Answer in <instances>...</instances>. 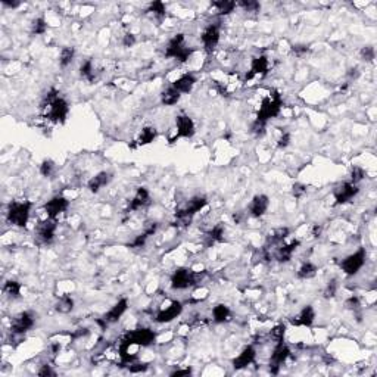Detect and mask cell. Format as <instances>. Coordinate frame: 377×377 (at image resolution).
I'll use <instances>...</instances> for the list:
<instances>
[{"mask_svg": "<svg viewBox=\"0 0 377 377\" xmlns=\"http://www.w3.org/2000/svg\"><path fill=\"white\" fill-rule=\"evenodd\" d=\"M127 308H129V301L125 299V298H122V299H119L106 314H103L102 316V319H99L97 320V324L105 330L109 324H113V323H116L124 314H125V311H127Z\"/></svg>", "mask_w": 377, "mask_h": 377, "instance_id": "8", "label": "cell"}, {"mask_svg": "<svg viewBox=\"0 0 377 377\" xmlns=\"http://www.w3.org/2000/svg\"><path fill=\"white\" fill-rule=\"evenodd\" d=\"M212 6L217 9L218 15H228L236 9L237 3L233 0H220V2H214Z\"/></svg>", "mask_w": 377, "mask_h": 377, "instance_id": "35", "label": "cell"}, {"mask_svg": "<svg viewBox=\"0 0 377 377\" xmlns=\"http://www.w3.org/2000/svg\"><path fill=\"white\" fill-rule=\"evenodd\" d=\"M365 177V171L361 167H354L351 171V183L358 184L362 178Z\"/></svg>", "mask_w": 377, "mask_h": 377, "instance_id": "47", "label": "cell"}, {"mask_svg": "<svg viewBox=\"0 0 377 377\" xmlns=\"http://www.w3.org/2000/svg\"><path fill=\"white\" fill-rule=\"evenodd\" d=\"M148 12L153 14L155 17L158 18H164L167 15V8L162 2H159V0H156V2H152L148 8Z\"/></svg>", "mask_w": 377, "mask_h": 377, "instance_id": "40", "label": "cell"}, {"mask_svg": "<svg viewBox=\"0 0 377 377\" xmlns=\"http://www.w3.org/2000/svg\"><path fill=\"white\" fill-rule=\"evenodd\" d=\"M183 312V303L180 301H172L170 303V306H167L165 309L158 311V314L155 316V321L159 324H165V323H171L174 321L177 317L181 316Z\"/></svg>", "mask_w": 377, "mask_h": 377, "instance_id": "13", "label": "cell"}, {"mask_svg": "<svg viewBox=\"0 0 377 377\" xmlns=\"http://www.w3.org/2000/svg\"><path fill=\"white\" fill-rule=\"evenodd\" d=\"M47 28L49 27H47V22H46L44 18H41V17L36 18L31 24V34L33 36H41L47 31Z\"/></svg>", "mask_w": 377, "mask_h": 377, "instance_id": "39", "label": "cell"}, {"mask_svg": "<svg viewBox=\"0 0 377 377\" xmlns=\"http://www.w3.org/2000/svg\"><path fill=\"white\" fill-rule=\"evenodd\" d=\"M268 70H270L268 57H267L265 55L257 56V57L252 59V62H250V71L246 74L245 81L252 80L255 75H267V74H268Z\"/></svg>", "mask_w": 377, "mask_h": 377, "instance_id": "17", "label": "cell"}, {"mask_svg": "<svg viewBox=\"0 0 377 377\" xmlns=\"http://www.w3.org/2000/svg\"><path fill=\"white\" fill-rule=\"evenodd\" d=\"M290 357V349L289 346L283 342H277L273 352H271V358H270V371L273 374H279L280 367L287 361V358Z\"/></svg>", "mask_w": 377, "mask_h": 377, "instance_id": "10", "label": "cell"}, {"mask_svg": "<svg viewBox=\"0 0 377 377\" xmlns=\"http://www.w3.org/2000/svg\"><path fill=\"white\" fill-rule=\"evenodd\" d=\"M156 137H158V130L152 127V125H148V127L142 129L136 142H137V146H146V145H151Z\"/></svg>", "mask_w": 377, "mask_h": 377, "instance_id": "27", "label": "cell"}, {"mask_svg": "<svg viewBox=\"0 0 377 377\" xmlns=\"http://www.w3.org/2000/svg\"><path fill=\"white\" fill-rule=\"evenodd\" d=\"M192 368H184V370H175L171 373V377H180V376H190Z\"/></svg>", "mask_w": 377, "mask_h": 377, "instance_id": "54", "label": "cell"}, {"mask_svg": "<svg viewBox=\"0 0 377 377\" xmlns=\"http://www.w3.org/2000/svg\"><path fill=\"white\" fill-rule=\"evenodd\" d=\"M3 6H6V8H12V9H15V8H18L21 3L19 2H8V0H3Z\"/></svg>", "mask_w": 377, "mask_h": 377, "instance_id": "56", "label": "cell"}, {"mask_svg": "<svg viewBox=\"0 0 377 377\" xmlns=\"http://www.w3.org/2000/svg\"><path fill=\"white\" fill-rule=\"evenodd\" d=\"M156 230H158V223H151L140 234H137V236L133 239L132 243H129V247H132V249L143 247V246L146 245L148 239H149L151 236H153V234L156 233Z\"/></svg>", "mask_w": 377, "mask_h": 377, "instance_id": "25", "label": "cell"}, {"mask_svg": "<svg viewBox=\"0 0 377 377\" xmlns=\"http://www.w3.org/2000/svg\"><path fill=\"white\" fill-rule=\"evenodd\" d=\"M56 311L60 314H70L74 309V299L68 295L59 298V301L56 302Z\"/></svg>", "mask_w": 377, "mask_h": 377, "instance_id": "34", "label": "cell"}, {"mask_svg": "<svg viewBox=\"0 0 377 377\" xmlns=\"http://www.w3.org/2000/svg\"><path fill=\"white\" fill-rule=\"evenodd\" d=\"M149 368L148 364H140V362H132L129 364V371L130 373H145Z\"/></svg>", "mask_w": 377, "mask_h": 377, "instance_id": "50", "label": "cell"}, {"mask_svg": "<svg viewBox=\"0 0 377 377\" xmlns=\"http://www.w3.org/2000/svg\"><path fill=\"white\" fill-rule=\"evenodd\" d=\"M55 172V162L52 159H44L40 165V174L43 177H50Z\"/></svg>", "mask_w": 377, "mask_h": 377, "instance_id": "41", "label": "cell"}, {"mask_svg": "<svg viewBox=\"0 0 377 377\" xmlns=\"http://www.w3.org/2000/svg\"><path fill=\"white\" fill-rule=\"evenodd\" d=\"M36 324V316L34 312L31 311H24V312H19L18 316L12 320V324H11V332L12 335H25L27 332H30Z\"/></svg>", "mask_w": 377, "mask_h": 377, "instance_id": "9", "label": "cell"}, {"mask_svg": "<svg viewBox=\"0 0 377 377\" xmlns=\"http://www.w3.org/2000/svg\"><path fill=\"white\" fill-rule=\"evenodd\" d=\"M283 108V99L277 90H271V93L263 99L260 111L257 113V121L267 124L270 119H274Z\"/></svg>", "mask_w": 377, "mask_h": 377, "instance_id": "1", "label": "cell"}, {"mask_svg": "<svg viewBox=\"0 0 377 377\" xmlns=\"http://www.w3.org/2000/svg\"><path fill=\"white\" fill-rule=\"evenodd\" d=\"M358 192H359L358 184H354V183H351V181H345V183L339 184V186L335 188L333 196H335L338 205H343V204L351 202V201L358 195Z\"/></svg>", "mask_w": 377, "mask_h": 377, "instance_id": "11", "label": "cell"}, {"mask_svg": "<svg viewBox=\"0 0 377 377\" xmlns=\"http://www.w3.org/2000/svg\"><path fill=\"white\" fill-rule=\"evenodd\" d=\"M299 245H301L299 240H293V242H290V243H287V245L279 246V247L276 249V252H274V258H276L279 263H282V264L289 263V261L292 260L293 252L299 247Z\"/></svg>", "mask_w": 377, "mask_h": 377, "instance_id": "23", "label": "cell"}, {"mask_svg": "<svg viewBox=\"0 0 377 377\" xmlns=\"http://www.w3.org/2000/svg\"><path fill=\"white\" fill-rule=\"evenodd\" d=\"M112 180V174L108 171H100L94 177L87 181V188L92 193H99L105 186H108Z\"/></svg>", "mask_w": 377, "mask_h": 377, "instance_id": "21", "label": "cell"}, {"mask_svg": "<svg viewBox=\"0 0 377 377\" xmlns=\"http://www.w3.org/2000/svg\"><path fill=\"white\" fill-rule=\"evenodd\" d=\"M292 50H293V53H296V55H303V53H306L309 49H308V46H305V44H296V46L292 47Z\"/></svg>", "mask_w": 377, "mask_h": 377, "instance_id": "55", "label": "cell"}, {"mask_svg": "<svg viewBox=\"0 0 377 377\" xmlns=\"http://www.w3.org/2000/svg\"><path fill=\"white\" fill-rule=\"evenodd\" d=\"M21 289H22V286L17 280H8L3 286V292L12 299H19L21 298Z\"/></svg>", "mask_w": 377, "mask_h": 377, "instance_id": "33", "label": "cell"}, {"mask_svg": "<svg viewBox=\"0 0 377 377\" xmlns=\"http://www.w3.org/2000/svg\"><path fill=\"white\" fill-rule=\"evenodd\" d=\"M265 129H267V124L260 122V121H254L252 125H250V133L255 134L257 137H263L265 134Z\"/></svg>", "mask_w": 377, "mask_h": 377, "instance_id": "43", "label": "cell"}, {"mask_svg": "<svg viewBox=\"0 0 377 377\" xmlns=\"http://www.w3.org/2000/svg\"><path fill=\"white\" fill-rule=\"evenodd\" d=\"M70 207V201L62 196V195H57V196H53L50 201H47L44 204V211L47 214V218H52V220H56L60 214H64Z\"/></svg>", "mask_w": 377, "mask_h": 377, "instance_id": "12", "label": "cell"}, {"mask_svg": "<svg viewBox=\"0 0 377 377\" xmlns=\"http://www.w3.org/2000/svg\"><path fill=\"white\" fill-rule=\"evenodd\" d=\"M121 340H124L125 343H129L130 346L136 345V346L146 348V346H151V345L155 343L156 333L149 327H142V329H136V330L129 332Z\"/></svg>", "mask_w": 377, "mask_h": 377, "instance_id": "3", "label": "cell"}, {"mask_svg": "<svg viewBox=\"0 0 377 377\" xmlns=\"http://www.w3.org/2000/svg\"><path fill=\"white\" fill-rule=\"evenodd\" d=\"M56 220H52V218H47L41 223H38L37 228H36V234H37V239L38 242L44 243V245H49L53 242L55 239V233H56Z\"/></svg>", "mask_w": 377, "mask_h": 377, "instance_id": "15", "label": "cell"}, {"mask_svg": "<svg viewBox=\"0 0 377 377\" xmlns=\"http://www.w3.org/2000/svg\"><path fill=\"white\" fill-rule=\"evenodd\" d=\"M193 52H195L193 47H183V49L177 53V56H175L174 59L178 60V62H187V59L193 55Z\"/></svg>", "mask_w": 377, "mask_h": 377, "instance_id": "45", "label": "cell"}, {"mask_svg": "<svg viewBox=\"0 0 377 377\" xmlns=\"http://www.w3.org/2000/svg\"><path fill=\"white\" fill-rule=\"evenodd\" d=\"M319 271V267L316 264L312 263H303L301 265V268L298 270V279L301 280H308V279H312L314 276L317 274Z\"/></svg>", "mask_w": 377, "mask_h": 377, "instance_id": "32", "label": "cell"}, {"mask_svg": "<svg viewBox=\"0 0 377 377\" xmlns=\"http://www.w3.org/2000/svg\"><path fill=\"white\" fill-rule=\"evenodd\" d=\"M175 130H177L175 137H184V139H190L196 133L193 119L188 115H183V113L175 118Z\"/></svg>", "mask_w": 377, "mask_h": 377, "instance_id": "14", "label": "cell"}, {"mask_svg": "<svg viewBox=\"0 0 377 377\" xmlns=\"http://www.w3.org/2000/svg\"><path fill=\"white\" fill-rule=\"evenodd\" d=\"M314 321H316V309L311 305L303 306L296 317L290 319V323L296 327H311Z\"/></svg>", "mask_w": 377, "mask_h": 377, "instance_id": "19", "label": "cell"}, {"mask_svg": "<svg viewBox=\"0 0 377 377\" xmlns=\"http://www.w3.org/2000/svg\"><path fill=\"white\" fill-rule=\"evenodd\" d=\"M230 316H231V311H230V308H228L227 305H224V303H218V305H215L214 309H212V319H214V321L218 323V324L226 323V321L230 319Z\"/></svg>", "mask_w": 377, "mask_h": 377, "instance_id": "28", "label": "cell"}, {"mask_svg": "<svg viewBox=\"0 0 377 377\" xmlns=\"http://www.w3.org/2000/svg\"><path fill=\"white\" fill-rule=\"evenodd\" d=\"M80 75L89 81L94 80V68H93V62L92 59H87L86 62H83L81 67H80Z\"/></svg>", "mask_w": 377, "mask_h": 377, "instance_id": "37", "label": "cell"}, {"mask_svg": "<svg viewBox=\"0 0 377 377\" xmlns=\"http://www.w3.org/2000/svg\"><path fill=\"white\" fill-rule=\"evenodd\" d=\"M183 47H186V46H184V34L178 33V34H175V36L168 41L167 49H165V56L174 59V57L177 56V53H178Z\"/></svg>", "mask_w": 377, "mask_h": 377, "instance_id": "26", "label": "cell"}, {"mask_svg": "<svg viewBox=\"0 0 377 377\" xmlns=\"http://www.w3.org/2000/svg\"><path fill=\"white\" fill-rule=\"evenodd\" d=\"M220 36H221L220 24H209L204 30L201 40H202V44L207 49V52H212L217 47V44L220 43Z\"/></svg>", "mask_w": 377, "mask_h": 377, "instance_id": "16", "label": "cell"}, {"mask_svg": "<svg viewBox=\"0 0 377 377\" xmlns=\"http://www.w3.org/2000/svg\"><path fill=\"white\" fill-rule=\"evenodd\" d=\"M68 113H70V103L60 96L47 106V118L55 124H64L68 118Z\"/></svg>", "mask_w": 377, "mask_h": 377, "instance_id": "7", "label": "cell"}, {"mask_svg": "<svg viewBox=\"0 0 377 377\" xmlns=\"http://www.w3.org/2000/svg\"><path fill=\"white\" fill-rule=\"evenodd\" d=\"M348 75L351 77V78H358V75H359V71H358V68H351L349 70V73H348Z\"/></svg>", "mask_w": 377, "mask_h": 377, "instance_id": "57", "label": "cell"}, {"mask_svg": "<svg viewBox=\"0 0 377 377\" xmlns=\"http://www.w3.org/2000/svg\"><path fill=\"white\" fill-rule=\"evenodd\" d=\"M195 84H196V77H195L193 74H183V75L178 77L171 86H172L177 92H180V93L183 94V93H190V92L193 90Z\"/></svg>", "mask_w": 377, "mask_h": 377, "instance_id": "24", "label": "cell"}, {"mask_svg": "<svg viewBox=\"0 0 377 377\" xmlns=\"http://www.w3.org/2000/svg\"><path fill=\"white\" fill-rule=\"evenodd\" d=\"M180 97H181V93L177 92L172 86H170L168 89H165V90L162 92V94H161V102H162V105H165V106H172V105H177V103H178Z\"/></svg>", "mask_w": 377, "mask_h": 377, "instance_id": "29", "label": "cell"}, {"mask_svg": "<svg viewBox=\"0 0 377 377\" xmlns=\"http://www.w3.org/2000/svg\"><path fill=\"white\" fill-rule=\"evenodd\" d=\"M224 233H226V227L220 223V224H217V226H214L209 231H208V234H207V245L208 246H211V245H214V243H220V242H223L224 240Z\"/></svg>", "mask_w": 377, "mask_h": 377, "instance_id": "30", "label": "cell"}, {"mask_svg": "<svg viewBox=\"0 0 377 377\" xmlns=\"http://www.w3.org/2000/svg\"><path fill=\"white\" fill-rule=\"evenodd\" d=\"M338 287H339V283H338V280H336V279L330 280V282L327 283L326 289H324V298H326V299H330V298H333V296L336 295V292H338Z\"/></svg>", "mask_w": 377, "mask_h": 377, "instance_id": "44", "label": "cell"}, {"mask_svg": "<svg viewBox=\"0 0 377 377\" xmlns=\"http://www.w3.org/2000/svg\"><path fill=\"white\" fill-rule=\"evenodd\" d=\"M136 44V36L132 33H127L122 37V46L124 47H133Z\"/></svg>", "mask_w": 377, "mask_h": 377, "instance_id": "51", "label": "cell"}, {"mask_svg": "<svg viewBox=\"0 0 377 377\" xmlns=\"http://www.w3.org/2000/svg\"><path fill=\"white\" fill-rule=\"evenodd\" d=\"M290 139H292L290 133H289V132H284V133L280 136L279 142H277V148H279V149H286V148L290 145Z\"/></svg>", "mask_w": 377, "mask_h": 377, "instance_id": "48", "label": "cell"}, {"mask_svg": "<svg viewBox=\"0 0 377 377\" xmlns=\"http://www.w3.org/2000/svg\"><path fill=\"white\" fill-rule=\"evenodd\" d=\"M257 358V351L252 345H247L246 348H243V351L233 359V368L234 370H243L246 367H249L250 364L255 362Z\"/></svg>", "mask_w": 377, "mask_h": 377, "instance_id": "18", "label": "cell"}, {"mask_svg": "<svg viewBox=\"0 0 377 377\" xmlns=\"http://www.w3.org/2000/svg\"><path fill=\"white\" fill-rule=\"evenodd\" d=\"M151 204V195L146 187H137L134 198L130 201L129 204V211H139L142 208H145L146 205Z\"/></svg>", "mask_w": 377, "mask_h": 377, "instance_id": "22", "label": "cell"}, {"mask_svg": "<svg viewBox=\"0 0 377 377\" xmlns=\"http://www.w3.org/2000/svg\"><path fill=\"white\" fill-rule=\"evenodd\" d=\"M376 57V50L373 46H364L361 49V59L365 62H371Z\"/></svg>", "mask_w": 377, "mask_h": 377, "instance_id": "46", "label": "cell"}, {"mask_svg": "<svg viewBox=\"0 0 377 377\" xmlns=\"http://www.w3.org/2000/svg\"><path fill=\"white\" fill-rule=\"evenodd\" d=\"M345 305H346V308H348V309H351V311H357V309H359L361 302H359V298H358V296H351V298L345 302Z\"/></svg>", "mask_w": 377, "mask_h": 377, "instance_id": "49", "label": "cell"}, {"mask_svg": "<svg viewBox=\"0 0 377 377\" xmlns=\"http://www.w3.org/2000/svg\"><path fill=\"white\" fill-rule=\"evenodd\" d=\"M74 56H75V49L74 47H70V46L62 47L60 55H59L60 68H67L68 65H71V62L74 60Z\"/></svg>", "mask_w": 377, "mask_h": 377, "instance_id": "31", "label": "cell"}, {"mask_svg": "<svg viewBox=\"0 0 377 377\" xmlns=\"http://www.w3.org/2000/svg\"><path fill=\"white\" fill-rule=\"evenodd\" d=\"M365 261H367V250L364 247H359L354 254L342 260L340 268L346 276H357L361 271V268L365 265Z\"/></svg>", "mask_w": 377, "mask_h": 377, "instance_id": "5", "label": "cell"}, {"mask_svg": "<svg viewBox=\"0 0 377 377\" xmlns=\"http://www.w3.org/2000/svg\"><path fill=\"white\" fill-rule=\"evenodd\" d=\"M201 276L196 274L193 270H188V268H177L172 276H171V287L174 290H186L188 287H192L193 284L198 283V279Z\"/></svg>", "mask_w": 377, "mask_h": 377, "instance_id": "4", "label": "cell"}, {"mask_svg": "<svg viewBox=\"0 0 377 377\" xmlns=\"http://www.w3.org/2000/svg\"><path fill=\"white\" fill-rule=\"evenodd\" d=\"M284 335H286V324H277V326H274L271 329L268 338H270V340L277 343V342H283L284 340Z\"/></svg>", "mask_w": 377, "mask_h": 377, "instance_id": "38", "label": "cell"}, {"mask_svg": "<svg viewBox=\"0 0 377 377\" xmlns=\"http://www.w3.org/2000/svg\"><path fill=\"white\" fill-rule=\"evenodd\" d=\"M240 8H243L246 12H260L261 11V5H260V2H255V0H243V2H240V3H237Z\"/></svg>", "mask_w": 377, "mask_h": 377, "instance_id": "42", "label": "cell"}, {"mask_svg": "<svg viewBox=\"0 0 377 377\" xmlns=\"http://www.w3.org/2000/svg\"><path fill=\"white\" fill-rule=\"evenodd\" d=\"M268 207H270L268 196L267 195H257V196L252 198V201H250V204H249V214L254 218H260L267 212Z\"/></svg>", "mask_w": 377, "mask_h": 377, "instance_id": "20", "label": "cell"}, {"mask_svg": "<svg viewBox=\"0 0 377 377\" xmlns=\"http://www.w3.org/2000/svg\"><path fill=\"white\" fill-rule=\"evenodd\" d=\"M306 192V187L303 184H295L293 186V196L295 198H302Z\"/></svg>", "mask_w": 377, "mask_h": 377, "instance_id": "53", "label": "cell"}, {"mask_svg": "<svg viewBox=\"0 0 377 377\" xmlns=\"http://www.w3.org/2000/svg\"><path fill=\"white\" fill-rule=\"evenodd\" d=\"M290 230L287 227H280L277 230L273 231V234H270L268 237V245H277V243H282L287 236H289Z\"/></svg>", "mask_w": 377, "mask_h": 377, "instance_id": "36", "label": "cell"}, {"mask_svg": "<svg viewBox=\"0 0 377 377\" xmlns=\"http://www.w3.org/2000/svg\"><path fill=\"white\" fill-rule=\"evenodd\" d=\"M59 351H60V343H52V352H53V355L59 354Z\"/></svg>", "mask_w": 377, "mask_h": 377, "instance_id": "58", "label": "cell"}, {"mask_svg": "<svg viewBox=\"0 0 377 377\" xmlns=\"http://www.w3.org/2000/svg\"><path fill=\"white\" fill-rule=\"evenodd\" d=\"M33 204L28 201L24 202H11L6 211V220L15 227H25L30 220Z\"/></svg>", "mask_w": 377, "mask_h": 377, "instance_id": "2", "label": "cell"}, {"mask_svg": "<svg viewBox=\"0 0 377 377\" xmlns=\"http://www.w3.org/2000/svg\"><path fill=\"white\" fill-rule=\"evenodd\" d=\"M40 377H47V376H56V371L55 370H52V367L50 365H41V368L38 370V373H37Z\"/></svg>", "mask_w": 377, "mask_h": 377, "instance_id": "52", "label": "cell"}, {"mask_svg": "<svg viewBox=\"0 0 377 377\" xmlns=\"http://www.w3.org/2000/svg\"><path fill=\"white\" fill-rule=\"evenodd\" d=\"M207 205H208V199L205 196H193L186 204V207H183L181 209H178L175 212V218L178 221L187 223V221H190L198 212H201Z\"/></svg>", "mask_w": 377, "mask_h": 377, "instance_id": "6", "label": "cell"}]
</instances>
